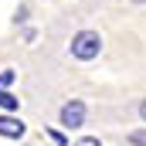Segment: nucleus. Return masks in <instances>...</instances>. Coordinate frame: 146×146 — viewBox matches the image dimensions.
Returning <instances> with one entry per match:
<instances>
[{
  "mask_svg": "<svg viewBox=\"0 0 146 146\" xmlns=\"http://www.w3.org/2000/svg\"><path fill=\"white\" fill-rule=\"evenodd\" d=\"M99 51H102L99 31H78V34L72 37V54L78 58V61H95Z\"/></svg>",
  "mask_w": 146,
  "mask_h": 146,
  "instance_id": "nucleus-1",
  "label": "nucleus"
},
{
  "mask_svg": "<svg viewBox=\"0 0 146 146\" xmlns=\"http://www.w3.org/2000/svg\"><path fill=\"white\" fill-rule=\"evenodd\" d=\"M58 122H61L65 129H78V126L85 122V102H78V99L65 102L61 112H58Z\"/></svg>",
  "mask_w": 146,
  "mask_h": 146,
  "instance_id": "nucleus-2",
  "label": "nucleus"
},
{
  "mask_svg": "<svg viewBox=\"0 0 146 146\" xmlns=\"http://www.w3.org/2000/svg\"><path fill=\"white\" fill-rule=\"evenodd\" d=\"M24 133H27V126H24L14 112H3V115H0V136H3V139H24Z\"/></svg>",
  "mask_w": 146,
  "mask_h": 146,
  "instance_id": "nucleus-3",
  "label": "nucleus"
},
{
  "mask_svg": "<svg viewBox=\"0 0 146 146\" xmlns=\"http://www.w3.org/2000/svg\"><path fill=\"white\" fill-rule=\"evenodd\" d=\"M0 109L3 112H17V95L10 88H0Z\"/></svg>",
  "mask_w": 146,
  "mask_h": 146,
  "instance_id": "nucleus-4",
  "label": "nucleus"
},
{
  "mask_svg": "<svg viewBox=\"0 0 146 146\" xmlns=\"http://www.w3.org/2000/svg\"><path fill=\"white\" fill-rule=\"evenodd\" d=\"M126 143H129V146H146V129H136V133H129V136H126Z\"/></svg>",
  "mask_w": 146,
  "mask_h": 146,
  "instance_id": "nucleus-5",
  "label": "nucleus"
},
{
  "mask_svg": "<svg viewBox=\"0 0 146 146\" xmlns=\"http://www.w3.org/2000/svg\"><path fill=\"white\" fill-rule=\"evenodd\" d=\"M14 78H17L14 68H3V72H0V88H10V85H14Z\"/></svg>",
  "mask_w": 146,
  "mask_h": 146,
  "instance_id": "nucleus-6",
  "label": "nucleus"
},
{
  "mask_svg": "<svg viewBox=\"0 0 146 146\" xmlns=\"http://www.w3.org/2000/svg\"><path fill=\"white\" fill-rule=\"evenodd\" d=\"M48 136H51L58 146H68V139H65V133H61V129H48Z\"/></svg>",
  "mask_w": 146,
  "mask_h": 146,
  "instance_id": "nucleus-7",
  "label": "nucleus"
},
{
  "mask_svg": "<svg viewBox=\"0 0 146 146\" xmlns=\"http://www.w3.org/2000/svg\"><path fill=\"white\" fill-rule=\"evenodd\" d=\"M75 146H102V143H99V136H82Z\"/></svg>",
  "mask_w": 146,
  "mask_h": 146,
  "instance_id": "nucleus-8",
  "label": "nucleus"
},
{
  "mask_svg": "<svg viewBox=\"0 0 146 146\" xmlns=\"http://www.w3.org/2000/svg\"><path fill=\"white\" fill-rule=\"evenodd\" d=\"M139 119H143V122H146V102H143V106H139Z\"/></svg>",
  "mask_w": 146,
  "mask_h": 146,
  "instance_id": "nucleus-9",
  "label": "nucleus"
}]
</instances>
